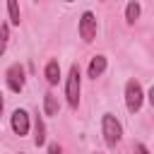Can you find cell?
I'll list each match as a JSON object with an SVG mask.
<instances>
[{
  "label": "cell",
  "instance_id": "6da1fadb",
  "mask_svg": "<svg viewBox=\"0 0 154 154\" xmlns=\"http://www.w3.org/2000/svg\"><path fill=\"white\" fill-rule=\"evenodd\" d=\"M79 96H82V72H79V65L72 63L65 77V101L72 111L79 108Z\"/></svg>",
  "mask_w": 154,
  "mask_h": 154
},
{
  "label": "cell",
  "instance_id": "7a4b0ae2",
  "mask_svg": "<svg viewBox=\"0 0 154 154\" xmlns=\"http://www.w3.org/2000/svg\"><path fill=\"white\" fill-rule=\"evenodd\" d=\"M101 135H103L106 147L120 144V140H123V125H120V120L113 113H103L101 116Z\"/></svg>",
  "mask_w": 154,
  "mask_h": 154
},
{
  "label": "cell",
  "instance_id": "3957f363",
  "mask_svg": "<svg viewBox=\"0 0 154 154\" xmlns=\"http://www.w3.org/2000/svg\"><path fill=\"white\" fill-rule=\"evenodd\" d=\"M123 96H125V108H128L130 113H140V108H142V103H144V89H142V84H140L137 79H128V82H125Z\"/></svg>",
  "mask_w": 154,
  "mask_h": 154
},
{
  "label": "cell",
  "instance_id": "277c9868",
  "mask_svg": "<svg viewBox=\"0 0 154 154\" xmlns=\"http://www.w3.org/2000/svg\"><path fill=\"white\" fill-rule=\"evenodd\" d=\"M96 31H99V22H96V14L91 10H84L82 17H79V24H77V34L84 43H91L96 38Z\"/></svg>",
  "mask_w": 154,
  "mask_h": 154
},
{
  "label": "cell",
  "instance_id": "5b68a950",
  "mask_svg": "<svg viewBox=\"0 0 154 154\" xmlns=\"http://www.w3.org/2000/svg\"><path fill=\"white\" fill-rule=\"evenodd\" d=\"M5 84H7V89L14 91V94H19V91L24 89V84H26V70H24L22 63H12V65L7 67V72H5Z\"/></svg>",
  "mask_w": 154,
  "mask_h": 154
},
{
  "label": "cell",
  "instance_id": "8992f818",
  "mask_svg": "<svg viewBox=\"0 0 154 154\" xmlns=\"http://www.w3.org/2000/svg\"><path fill=\"white\" fill-rule=\"evenodd\" d=\"M10 128H12V132L19 135V137L29 135V130H31V118H29V113H26L24 108H14L12 116H10Z\"/></svg>",
  "mask_w": 154,
  "mask_h": 154
},
{
  "label": "cell",
  "instance_id": "52a82bcc",
  "mask_svg": "<svg viewBox=\"0 0 154 154\" xmlns=\"http://www.w3.org/2000/svg\"><path fill=\"white\" fill-rule=\"evenodd\" d=\"M106 67H108V58H106L103 53H99V55H94V58L89 60V65H87V77L96 79V77H101V75L106 72Z\"/></svg>",
  "mask_w": 154,
  "mask_h": 154
},
{
  "label": "cell",
  "instance_id": "ba28073f",
  "mask_svg": "<svg viewBox=\"0 0 154 154\" xmlns=\"http://www.w3.org/2000/svg\"><path fill=\"white\" fill-rule=\"evenodd\" d=\"M43 77H46L48 87H55V84L60 82V63H58L55 58H51V60L46 63V67H43Z\"/></svg>",
  "mask_w": 154,
  "mask_h": 154
},
{
  "label": "cell",
  "instance_id": "9c48e42d",
  "mask_svg": "<svg viewBox=\"0 0 154 154\" xmlns=\"http://www.w3.org/2000/svg\"><path fill=\"white\" fill-rule=\"evenodd\" d=\"M60 111V103H58V96L53 91H46L43 94V113L46 116H58Z\"/></svg>",
  "mask_w": 154,
  "mask_h": 154
},
{
  "label": "cell",
  "instance_id": "30bf717a",
  "mask_svg": "<svg viewBox=\"0 0 154 154\" xmlns=\"http://www.w3.org/2000/svg\"><path fill=\"white\" fill-rule=\"evenodd\" d=\"M34 144L36 147L46 144V123H43L41 116H36V120H34Z\"/></svg>",
  "mask_w": 154,
  "mask_h": 154
},
{
  "label": "cell",
  "instance_id": "8fae6325",
  "mask_svg": "<svg viewBox=\"0 0 154 154\" xmlns=\"http://www.w3.org/2000/svg\"><path fill=\"white\" fill-rule=\"evenodd\" d=\"M7 22H10L12 26H19V22H22L19 0H7Z\"/></svg>",
  "mask_w": 154,
  "mask_h": 154
},
{
  "label": "cell",
  "instance_id": "7c38bea8",
  "mask_svg": "<svg viewBox=\"0 0 154 154\" xmlns=\"http://www.w3.org/2000/svg\"><path fill=\"white\" fill-rule=\"evenodd\" d=\"M140 14H142L140 2H137V0H130V2L125 5V22H128V24H135V22L140 19Z\"/></svg>",
  "mask_w": 154,
  "mask_h": 154
},
{
  "label": "cell",
  "instance_id": "4fadbf2b",
  "mask_svg": "<svg viewBox=\"0 0 154 154\" xmlns=\"http://www.w3.org/2000/svg\"><path fill=\"white\" fill-rule=\"evenodd\" d=\"M10 22H2L0 24V58L5 55V51H7V41H10Z\"/></svg>",
  "mask_w": 154,
  "mask_h": 154
},
{
  "label": "cell",
  "instance_id": "5bb4252c",
  "mask_svg": "<svg viewBox=\"0 0 154 154\" xmlns=\"http://www.w3.org/2000/svg\"><path fill=\"white\" fill-rule=\"evenodd\" d=\"M132 154H149V149H147V144L135 142V144H132Z\"/></svg>",
  "mask_w": 154,
  "mask_h": 154
},
{
  "label": "cell",
  "instance_id": "9a60e30c",
  "mask_svg": "<svg viewBox=\"0 0 154 154\" xmlns=\"http://www.w3.org/2000/svg\"><path fill=\"white\" fill-rule=\"evenodd\" d=\"M48 154H65V152H63V147L58 142H53V144H48Z\"/></svg>",
  "mask_w": 154,
  "mask_h": 154
},
{
  "label": "cell",
  "instance_id": "2e32d148",
  "mask_svg": "<svg viewBox=\"0 0 154 154\" xmlns=\"http://www.w3.org/2000/svg\"><path fill=\"white\" fill-rule=\"evenodd\" d=\"M144 99L149 101V106H152V111H154V87H149V91L144 94Z\"/></svg>",
  "mask_w": 154,
  "mask_h": 154
},
{
  "label": "cell",
  "instance_id": "e0dca14e",
  "mask_svg": "<svg viewBox=\"0 0 154 154\" xmlns=\"http://www.w3.org/2000/svg\"><path fill=\"white\" fill-rule=\"evenodd\" d=\"M2 108H5V99H2V91H0V116H2Z\"/></svg>",
  "mask_w": 154,
  "mask_h": 154
},
{
  "label": "cell",
  "instance_id": "ac0fdd59",
  "mask_svg": "<svg viewBox=\"0 0 154 154\" xmlns=\"http://www.w3.org/2000/svg\"><path fill=\"white\" fill-rule=\"evenodd\" d=\"M65 2H75V0H65Z\"/></svg>",
  "mask_w": 154,
  "mask_h": 154
},
{
  "label": "cell",
  "instance_id": "d6986e66",
  "mask_svg": "<svg viewBox=\"0 0 154 154\" xmlns=\"http://www.w3.org/2000/svg\"><path fill=\"white\" fill-rule=\"evenodd\" d=\"M34 2H38V0H34Z\"/></svg>",
  "mask_w": 154,
  "mask_h": 154
},
{
  "label": "cell",
  "instance_id": "ffe728a7",
  "mask_svg": "<svg viewBox=\"0 0 154 154\" xmlns=\"http://www.w3.org/2000/svg\"><path fill=\"white\" fill-rule=\"evenodd\" d=\"M96 154H101V152H96Z\"/></svg>",
  "mask_w": 154,
  "mask_h": 154
}]
</instances>
